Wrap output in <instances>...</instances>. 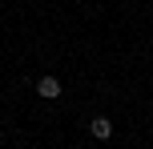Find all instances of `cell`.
Here are the masks:
<instances>
[{
	"mask_svg": "<svg viewBox=\"0 0 153 149\" xmlns=\"http://www.w3.org/2000/svg\"><path fill=\"white\" fill-rule=\"evenodd\" d=\"M61 89H65L61 77H40V81H36V93L45 97V101H56V97H61Z\"/></svg>",
	"mask_w": 153,
	"mask_h": 149,
	"instance_id": "cell-1",
	"label": "cell"
},
{
	"mask_svg": "<svg viewBox=\"0 0 153 149\" xmlns=\"http://www.w3.org/2000/svg\"><path fill=\"white\" fill-rule=\"evenodd\" d=\"M89 133L97 137V141H109V137H113V121H109V117H93L89 121Z\"/></svg>",
	"mask_w": 153,
	"mask_h": 149,
	"instance_id": "cell-2",
	"label": "cell"
}]
</instances>
